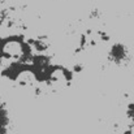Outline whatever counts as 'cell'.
<instances>
[{
  "instance_id": "6da1fadb",
  "label": "cell",
  "mask_w": 134,
  "mask_h": 134,
  "mask_svg": "<svg viewBox=\"0 0 134 134\" xmlns=\"http://www.w3.org/2000/svg\"><path fill=\"white\" fill-rule=\"evenodd\" d=\"M8 126H9L8 113L0 100V134H8Z\"/></svg>"
},
{
  "instance_id": "7a4b0ae2",
  "label": "cell",
  "mask_w": 134,
  "mask_h": 134,
  "mask_svg": "<svg viewBox=\"0 0 134 134\" xmlns=\"http://www.w3.org/2000/svg\"><path fill=\"white\" fill-rule=\"evenodd\" d=\"M0 1H1V0H0Z\"/></svg>"
}]
</instances>
